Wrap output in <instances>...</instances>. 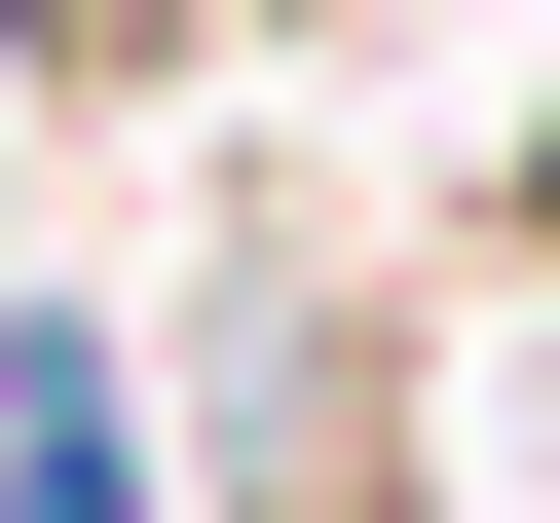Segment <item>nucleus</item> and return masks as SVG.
I'll return each mask as SVG.
<instances>
[{"mask_svg":"<svg viewBox=\"0 0 560 523\" xmlns=\"http://www.w3.org/2000/svg\"><path fill=\"white\" fill-rule=\"evenodd\" d=\"M0 523H150V449H113V374H75V337H0Z\"/></svg>","mask_w":560,"mask_h":523,"instance_id":"obj_1","label":"nucleus"}]
</instances>
